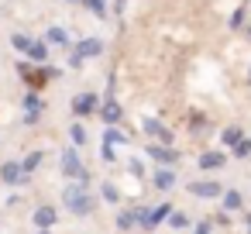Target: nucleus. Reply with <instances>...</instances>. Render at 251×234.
I'll return each instance as SVG.
<instances>
[{"instance_id": "obj_6", "label": "nucleus", "mask_w": 251, "mask_h": 234, "mask_svg": "<svg viewBox=\"0 0 251 234\" xmlns=\"http://www.w3.org/2000/svg\"><path fill=\"white\" fill-rule=\"evenodd\" d=\"M227 165V155L224 152H203L200 155V169L203 172H213V169H224Z\"/></svg>"}, {"instance_id": "obj_28", "label": "nucleus", "mask_w": 251, "mask_h": 234, "mask_svg": "<svg viewBox=\"0 0 251 234\" xmlns=\"http://www.w3.org/2000/svg\"><path fill=\"white\" fill-rule=\"evenodd\" d=\"M244 227H248V234H251V210L244 213Z\"/></svg>"}, {"instance_id": "obj_29", "label": "nucleus", "mask_w": 251, "mask_h": 234, "mask_svg": "<svg viewBox=\"0 0 251 234\" xmlns=\"http://www.w3.org/2000/svg\"><path fill=\"white\" fill-rule=\"evenodd\" d=\"M38 234H52V231H49V227H42V231H38Z\"/></svg>"}, {"instance_id": "obj_27", "label": "nucleus", "mask_w": 251, "mask_h": 234, "mask_svg": "<svg viewBox=\"0 0 251 234\" xmlns=\"http://www.w3.org/2000/svg\"><path fill=\"white\" fill-rule=\"evenodd\" d=\"M213 224H220V227H230V213H217V217H213Z\"/></svg>"}, {"instance_id": "obj_7", "label": "nucleus", "mask_w": 251, "mask_h": 234, "mask_svg": "<svg viewBox=\"0 0 251 234\" xmlns=\"http://www.w3.org/2000/svg\"><path fill=\"white\" fill-rule=\"evenodd\" d=\"M73 110H76L79 117H86V114H93V110H97V97H93V93H79V97L73 100Z\"/></svg>"}, {"instance_id": "obj_8", "label": "nucleus", "mask_w": 251, "mask_h": 234, "mask_svg": "<svg viewBox=\"0 0 251 234\" xmlns=\"http://www.w3.org/2000/svg\"><path fill=\"white\" fill-rule=\"evenodd\" d=\"M172 210H176L172 203H162V207H151V210H148V231H151V227H158L162 220H169V213H172Z\"/></svg>"}, {"instance_id": "obj_30", "label": "nucleus", "mask_w": 251, "mask_h": 234, "mask_svg": "<svg viewBox=\"0 0 251 234\" xmlns=\"http://www.w3.org/2000/svg\"><path fill=\"white\" fill-rule=\"evenodd\" d=\"M248 83H251V69H248Z\"/></svg>"}, {"instance_id": "obj_25", "label": "nucleus", "mask_w": 251, "mask_h": 234, "mask_svg": "<svg viewBox=\"0 0 251 234\" xmlns=\"http://www.w3.org/2000/svg\"><path fill=\"white\" fill-rule=\"evenodd\" d=\"M69 134H73V141H76V145H83V141H86V131H83L79 124H73V131H69Z\"/></svg>"}, {"instance_id": "obj_17", "label": "nucleus", "mask_w": 251, "mask_h": 234, "mask_svg": "<svg viewBox=\"0 0 251 234\" xmlns=\"http://www.w3.org/2000/svg\"><path fill=\"white\" fill-rule=\"evenodd\" d=\"M169 227H176V231H186V227H189V217H186L182 210H172V213H169Z\"/></svg>"}, {"instance_id": "obj_31", "label": "nucleus", "mask_w": 251, "mask_h": 234, "mask_svg": "<svg viewBox=\"0 0 251 234\" xmlns=\"http://www.w3.org/2000/svg\"><path fill=\"white\" fill-rule=\"evenodd\" d=\"M248 35H251V28H248Z\"/></svg>"}, {"instance_id": "obj_19", "label": "nucleus", "mask_w": 251, "mask_h": 234, "mask_svg": "<svg viewBox=\"0 0 251 234\" xmlns=\"http://www.w3.org/2000/svg\"><path fill=\"white\" fill-rule=\"evenodd\" d=\"M100 196H103L107 203H121V193H117L114 182H103V186H100Z\"/></svg>"}, {"instance_id": "obj_10", "label": "nucleus", "mask_w": 251, "mask_h": 234, "mask_svg": "<svg viewBox=\"0 0 251 234\" xmlns=\"http://www.w3.org/2000/svg\"><path fill=\"white\" fill-rule=\"evenodd\" d=\"M100 114H103V121H107V124H117V121L124 117V110H121V104H117L114 97H110V100L103 104V110H100Z\"/></svg>"}, {"instance_id": "obj_26", "label": "nucleus", "mask_w": 251, "mask_h": 234, "mask_svg": "<svg viewBox=\"0 0 251 234\" xmlns=\"http://www.w3.org/2000/svg\"><path fill=\"white\" fill-rule=\"evenodd\" d=\"M241 25H244V7H241V11H234V14H230V28H241Z\"/></svg>"}, {"instance_id": "obj_14", "label": "nucleus", "mask_w": 251, "mask_h": 234, "mask_svg": "<svg viewBox=\"0 0 251 234\" xmlns=\"http://www.w3.org/2000/svg\"><path fill=\"white\" fill-rule=\"evenodd\" d=\"M117 227H121V231L138 227V213H134V210H121V213H117Z\"/></svg>"}, {"instance_id": "obj_22", "label": "nucleus", "mask_w": 251, "mask_h": 234, "mask_svg": "<svg viewBox=\"0 0 251 234\" xmlns=\"http://www.w3.org/2000/svg\"><path fill=\"white\" fill-rule=\"evenodd\" d=\"M107 145H127V138H124L117 128H107Z\"/></svg>"}, {"instance_id": "obj_1", "label": "nucleus", "mask_w": 251, "mask_h": 234, "mask_svg": "<svg viewBox=\"0 0 251 234\" xmlns=\"http://www.w3.org/2000/svg\"><path fill=\"white\" fill-rule=\"evenodd\" d=\"M62 203H66V210H73L76 217H90L93 207H97V200H93L90 189H86V182H69V186L62 189Z\"/></svg>"}, {"instance_id": "obj_24", "label": "nucleus", "mask_w": 251, "mask_h": 234, "mask_svg": "<svg viewBox=\"0 0 251 234\" xmlns=\"http://www.w3.org/2000/svg\"><path fill=\"white\" fill-rule=\"evenodd\" d=\"M193 234H213V220H200V224L193 227Z\"/></svg>"}, {"instance_id": "obj_21", "label": "nucleus", "mask_w": 251, "mask_h": 234, "mask_svg": "<svg viewBox=\"0 0 251 234\" xmlns=\"http://www.w3.org/2000/svg\"><path fill=\"white\" fill-rule=\"evenodd\" d=\"M49 42H55V45H62V49H66V45H69V35H66L62 28H52V31H49Z\"/></svg>"}, {"instance_id": "obj_9", "label": "nucleus", "mask_w": 251, "mask_h": 234, "mask_svg": "<svg viewBox=\"0 0 251 234\" xmlns=\"http://www.w3.org/2000/svg\"><path fill=\"white\" fill-rule=\"evenodd\" d=\"M220 203H224V210H244V196L237 189H224L220 193Z\"/></svg>"}, {"instance_id": "obj_4", "label": "nucleus", "mask_w": 251, "mask_h": 234, "mask_svg": "<svg viewBox=\"0 0 251 234\" xmlns=\"http://www.w3.org/2000/svg\"><path fill=\"white\" fill-rule=\"evenodd\" d=\"M193 196H203V200H217L224 193V182H213V179H200V182H189L186 186Z\"/></svg>"}, {"instance_id": "obj_12", "label": "nucleus", "mask_w": 251, "mask_h": 234, "mask_svg": "<svg viewBox=\"0 0 251 234\" xmlns=\"http://www.w3.org/2000/svg\"><path fill=\"white\" fill-rule=\"evenodd\" d=\"M103 52V42H97V38H86V42H79V59H90V55H100Z\"/></svg>"}, {"instance_id": "obj_3", "label": "nucleus", "mask_w": 251, "mask_h": 234, "mask_svg": "<svg viewBox=\"0 0 251 234\" xmlns=\"http://www.w3.org/2000/svg\"><path fill=\"white\" fill-rule=\"evenodd\" d=\"M145 155H151L158 165H169V169H176L179 165V152L172 148V145H158V141H148V152Z\"/></svg>"}, {"instance_id": "obj_5", "label": "nucleus", "mask_w": 251, "mask_h": 234, "mask_svg": "<svg viewBox=\"0 0 251 234\" xmlns=\"http://www.w3.org/2000/svg\"><path fill=\"white\" fill-rule=\"evenodd\" d=\"M0 182L21 186V182H28V172L21 169V162H4V165H0Z\"/></svg>"}, {"instance_id": "obj_16", "label": "nucleus", "mask_w": 251, "mask_h": 234, "mask_svg": "<svg viewBox=\"0 0 251 234\" xmlns=\"http://www.w3.org/2000/svg\"><path fill=\"white\" fill-rule=\"evenodd\" d=\"M220 138H224V145H230V148H234V145L244 138V131H241L237 124H230V128H224V134H220Z\"/></svg>"}, {"instance_id": "obj_2", "label": "nucleus", "mask_w": 251, "mask_h": 234, "mask_svg": "<svg viewBox=\"0 0 251 234\" xmlns=\"http://www.w3.org/2000/svg\"><path fill=\"white\" fill-rule=\"evenodd\" d=\"M62 172H66L69 179H76V182H90V172H86V165L79 162V155H76L73 148L62 152Z\"/></svg>"}, {"instance_id": "obj_11", "label": "nucleus", "mask_w": 251, "mask_h": 234, "mask_svg": "<svg viewBox=\"0 0 251 234\" xmlns=\"http://www.w3.org/2000/svg\"><path fill=\"white\" fill-rule=\"evenodd\" d=\"M155 186H158V189H172V186H176V169L162 165V169L155 172Z\"/></svg>"}, {"instance_id": "obj_18", "label": "nucleus", "mask_w": 251, "mask_h": 234, "mask_svg": "<svg viewBox=\"0 0 251 234\" xmlns=\"http://www.w3.org/2000/svg\"><path fill=\"white\" fill-rule=\"evenodd\" d=\"M230 155H234V158H251V138H241V141L230 148Z\"/></svg>"}, {"instance_id": "obj_23", "label": "nucleus", "mask_w": 251, "mask_h": 234, "mask_svg": "<svg viewBox=\"0 0 251 234\" xmlns=\"http://www.w3.org/2000/svg\"><path fill=\"white\" fill-rule=\"evenodd\" d=\"M86 7H93L97 18H107V0H86Z\"/></svg>"}, {"instance_id": "obj_15", "label": "nucleus", "mask_w": 251, "mask_h": 234, "mask_svg": "<svg viewBox=\"0 0 251 234\" xmlns=\"http://www.w3.org/2000/svg\"><path fill=\"white\" fill-rule=\"evenodd\" d=\"M28 55H31L35 62H45V59H49V45H45V42H31V45H28Z\"/></svg>"}, {"instance_id": "obj_20", "label": "nucleus", "mask_w": 251, "mask_h": 234, "mask_svg": "<svg viewBox=\"0 0 251 234\" xmlns=\"http://www.w3.org/2000/svg\"><path fill=\"white\" fill-rule=\"evenodd\" d=\"M38 165H42V152H31V155H28V158H25V162H21V169H25V172H28V176H31V172H35V169H38Z\"/></svg>"}, {"instance_id": "obj_13", "label": "nucleus", "mask_w": 251, "mask_h": 234, "mask_svg": "<svg viewBox=\"0 0 251 234\" xmlns=\"http://www.w3.org/2000/svg\"><path fill=\"white\" fill-rule=\"evenodd\" d=\"M55 217H59V213H55L52 207H38V210H35V224H38V227H52Z\"/></svg>"}]
</instances>
